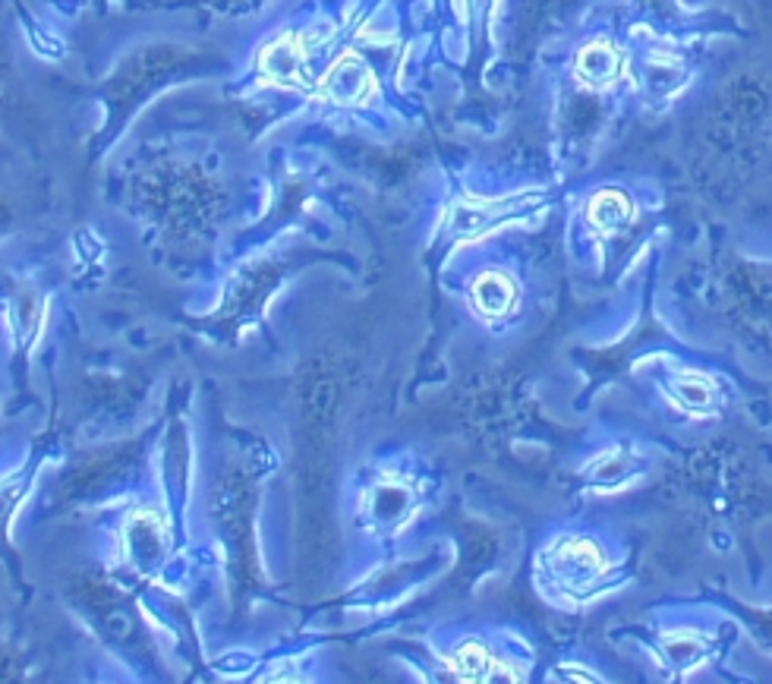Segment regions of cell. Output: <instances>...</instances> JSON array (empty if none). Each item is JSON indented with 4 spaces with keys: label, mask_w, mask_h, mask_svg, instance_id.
Wrapping results in <instances>:
<instances>
[{
    "label": "cell",
    "mask_w": 772,
    "mask_h": 684,
    "mask_svg": "<svg viewBox=\"0 0 772 684\" xmlns=\"http://www.w3.org/2000/svg\"><path fill=\"white\" fill-rule=\"evenodd\" d=\"M608 574L603 549L586 536H562L540 558V584L565 606L586 603Z\"/></svg>",
    "instance_id": "1"
},
{
    "label": "cell",
    "mask_w": 772,
    "mask_h": 684,
    "mask_svg": "<svg viewBox=\"0 0 772 684\" xmlns=\"http://www.w3.org/2000/svg\"><path fill=\"white\" fill-rule=\"evenodd\" d=\"M618 73H622V54L612 44H605V41L586 44L584 51H581V58H577V79L584 86H590V89L612 86L618 79Z\"/></svg>",
    "instance_id": "3"
},
{
    "label": "cell",
    "mask_w": 772,
    "mask_h": 684,
    "mask_svg": "<svg viewBox=\"0 0 772 684\" xmlns=\"http://www.w3.org/2000/svg\"><path fill=\"white\" fill-rule=\"evenodd\" d=\"M473 306L476 313H483L486 319H498L511 313V306L517 300V287L511 281L508 275H498V271H486L473 281Z\"/></svg>",
    "instance_id": "4"
},
{
    "label": "cell",
    "mask_w": 772,
    "mask_h": 684,
    "mask_svg": "<svg viewBox=\"0 0 772 684\" xmlns=\"http://www.w3.org/2000/svg\"><path fill=\"white\" fill-rule=\"evenodd\" d=\"M263 70L278 82H300L303 73V48L294 36H284L271 48H265Z\"/></svg>",
    "instance_id": "5"
},
{
    "label": "cell",
    "mask_w": 772,
    "mask_h": 684,
    "mask_svg": "<svg viewBox=\"0 0 772 684\" xmlns=\"http://www.w3.org/2000/svg\"><path fill=\"white\" fill-rule=\"evenodd\" d=\"M376 82H373V73L369 67L357 58H340L328 77L321 82V92L331 98L335 105H359L363 98L373 96Z\"/></svg>",
    "instance_id": "2"
},
{
    "label": "cell",
    "mask_w": 772,
    "mask_h": 684,
    "mask_svg": "<svg viewBox=\"0 0 772 684\" xmlns=\"http://www.w3.org/2000/svg\"><path fill=\"white\" fill-rule=\"evenodd\" d=\"M631 218H634V206H631L627 196L618 190L596 192V196L590 199V209H586V221L600 230H618L622 225H627Z\"/></svg>",
    "instance_id": "6"
},
{
    "label": "cell",
    "mask_w": 772,
    "mask_h": 684,
    "mask_svg": "<svg viewBox=\"0 0 772 684\" xmlns=\"http://www.w3.org/2000/svg\"><path fill=\"white\" fill-rule=\"evenodd\" d=\"M675 395L687 410H706L716 400V388H713V381L703 379V376H681L675 381Z\"/></svg>",
    "instance_id": "9"
},
{
    "label": "cell",
    "mask_w": 772,
    "mask_h": 684,
    "mask_svg": "<svg viewBox=\"0 0 772 684\" xmlns=\"http://www.w3.org/2000/svg\"><path fill=\"white\" fill-rule=\"evenodd\" d=\"M454 672H457L461 678H473V682H476V678L486 682V678H495V675H511V678H517L514 672L505 668V663H498L495 656H489V650L479 646L476 641H471V644H464L457 650V656H454Z\"/></svg>",
    "instance_id": "7"
},
{
    "label": "cell",
    "mask_w": 772,
    "mask_h": 684,
    "mask_svg": "<svg viewBox=\"0 0 772 684\" xmlns=\"http://www.w3.org/2000/svg\"><path fill=\"white\" fill-rule=\"evenodd\" d=\"M706 656V644L694 637V634H679V637H669L665 641V660L681 668V672H691L697 668Z\"/></svg>",
    "instance_id": "8"
}]
</instances>
